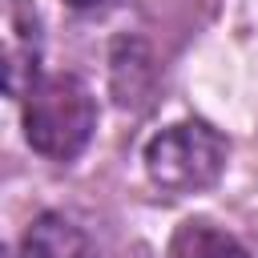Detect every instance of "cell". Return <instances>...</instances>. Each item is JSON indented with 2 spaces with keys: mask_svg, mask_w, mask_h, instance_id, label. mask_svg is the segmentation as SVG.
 Wrapping results in <instances>:
<instances>
[{
  "mask_svg": "<svg viewBox=\"0 0 258 258\" xmlns=\"http://www.w3.org/2000/svg\"><path fill=\"white\" fill-rule=\"evenodd\" d=\"M97 129V101L73 73L40 77L24 97V137L48 161H73Z\"/></svg>",
  "mask_w": 258,
  "mask_h": 258,
  "instance_id": "6da1fadb",
  "label": "cell"
},
{
  "mask_svg": "<svg viewBox=\"0 0 258 258\" xmlns=\"http://www.w3.org/2000/svg\"><path fill=\"white\" fill-rule=\"evenodd\" d=\"M226 169V141L206 121H173L145 145V173L157 189L198 194Z\"/></svg>",
  "mask_w": 258,
  "mask_h": 258,
  "instance_id": "7a4b0ae2",
  "label": "cell"
},
{
  "mask_svg": "<svg viewBox=\"0 0 258 258\" xmlns=\"http://www.w3.org/2000/svg\"><path fill=\"white\" fill-rule=\"evenodd\" d=\"M0 52L8 97L24 101L40 81V16L32 0H0Z\"/></svg>",
  "mask_w": 258,
  "mask_h": 258,
  "instance_id": "3957f363",
  "label": "cell"
},
{
  "mask_svg": "<svg viewBox=\"0 0 258 258\" xmlns=\"http://www.w3.org/2000/svg\"><path fill=\"white\" fill-rule=\"evenodd\" d=\"M20 258H101L97 242L64 214H40L20 238Z\"/></svg>",
  "mask_w": 258,
  "mask_h": 258,
  "instance_id": "277c9868",
  "label": "cell"
},
{
  "mask_svg": "<svg viewBox=\"0 0 258 258\" xmlns=\"http://www.w3.org/2000/svg\"><path fill=\"white\" fill-rule=\"evenodd\" d=\"M169 258H250L246 246L214 222H181L169 238Z\"/></svg>",
  "mask_w": 258,
  "mask_h": 258,
  "instance_id": "5b68a950",
  "label": "cell"
},
{
  "mask_svg": "<svg viewBox=\"0 0 258 258\" xmlns=\"http://www.w3.org/2000/svg\"><path fill=\"white\" fill-rule=\"evenodd\" d=\"M73 8H97V4H105V0H69Z\"/></svg>",
  "mask_w": 258,
  "mask_h": 258,
  "instance_id": "8992f818",
  "label": "cell"
}]
</instances>
